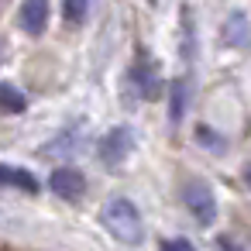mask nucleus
I'll use <instances>...</instances> for the list:
<instances>
[{
    "label": "nucleus",
    "instance_id": "11",
    "mask_svg": "<svg viewBox=\"0 0 251 251\" xmlns=\"http://www.w3.org/2000/svg\"><path fill=\"white\" fill-rule=\"evenodd\" d=\"M0 107H4V114H21L28 107V97L14 83H4V86H0Z\"/></svg>",
    "mask_w": 251,
    "mask_h": 251
},
{
    "label": "nucleus",
    "instance_id": "9",
    "mask_svg": "<svg viewBox=\"0 0 251 251\" xmlns=\"http://www.w3.org/2000/svg\"><path fill=\"white\" fill-rule=\"evenodd\" d=\"M179 49H182V62L193 66L196 62V21H193L189 7H182V14H179Z\"/></svg>",
    "mask_w": 251,
    "mask_h": 251
},
{
    "label": "nucleus",
    "instance_id": "7",
    "mask_svg": "<svg viewBox=\"0 0 251 251\" xmlns=\"http://www.w3.org/2000/svg\"><path fill=\"white\" fill-rule=\"evenodd\" d=\"M165 97H169V121H172V127H179L182 117H186V110H189V97H193L189 79H186V76H176V79L169 83Z\"/></svg>",
    "mask_w": 251,
    "mask_h": 251
},
{
    "label": "nucleus",
    "instance_id": "5",
    "mask_svg": "<svg viewBox=\"0 0 251 251\" xmlns=\"http://www.w3.org/2000/svg\"><path fill=\"white\" fill-rule=\"evenodd\" d=\"M49 186H52V193H55L59 200L76 203V200L86 193V176H83L79 169H73V165H59V169L49 176Z\"/></svg>",
    "mask_w": 251,
    "mask_h": 251
},
{
    "label": "nucleus",
    "instance_id": "16",
    "mask_svg": "<svg viewBox=\"0 0 251 251\" xmlns=\"http://www.w3.org/2000/svg\"><path fill=\"white\" fill-rule=\"evenodd\" d=\"M213 244H217V251H244L230 234H217V241H213Z\"/></svg>",
    "mask_w": 251,
    "mask_h": 251
},
{
    "label": "nucleus",
    "instance_id": "8",
    "mask_svg": "<svg viewBox=\"0 0 251 251\" xmlns=\"http://www.w3.org/2000/svg\"><path fill=\"white\" fill-rule=\"evenodd\" d=\"M248 38H251L248 14H244V11H230L227 21H224V45H230V49H244Z\"/></svg>",
    "mask_w": 251,
    "mask_h": 251
},
{
    "label": "nucleus",
    "instance_id": "4",
    "mask_svg": "<svg viewBox=\"0 0 251 251\" xmlns=\"http://www.w3.org/2000/svg\"><path fill=\"white\" fill-rule=\"evenodd\" d=\"M134 151V131L127 127V124H117V127H110L103 138H100V145H97V155H100V162L103 165H121L127 155Z\"/></svg>",
    "mask_w": 251,
    "mask_h": 251
},
{
    "label": "nucleus",
    "instance_id": "17",
    "mask_svg": "<svg viewBox=\"0 0 251 251\" xmlns=\"http://www.w3.org/2000/svg\"><path fill=\"white\" fill-rule=\"evenodd\" d=\"M244 182H248V189H251V165H244Z\"/></svg>",
    "mask_w": 251,
    "mask_h": 251
},
{
    "label": "nucleus",
    "instance_id": "12",
    "mask_svg": "<svg viewBox=\"0 0 251 251\" xmlns=\"http://www.w3.org/2000/svg\"><path fill=\"white\" fill-rule=\"evenodd\" d=\"M86 18H90V0H62V21L66 25L79 28V25H86Z\"/></svg>",
    "mask_w": 251,
    "mask_h": 251
},
{
    "label": "nucleus",
    "instance_id": "14",
    "mask_svg": "<svg viewBox=\"0 0 251 251\" xmlns=\"http://www.w3.org/2000/svg\"><path fill=\"white\" fill-rule=\"evenodd\" d=\"M196 138H200V145H203L210 155H224V151H227V141H224V134H217L210 124H196Z\"/></svg>",
    "mask_w": 251,
    "mask_h": 251
},
{
    "label": "nucleus",
    "instance_id": "15",
    "mask_svg": "<svg viewBox=\"0 0 251 251\" xmlns=\"http://www.w3.org/2000/svg\"><path fill=\"white\" fill-rule=\"evenodd\" d=\"M158 248H162V251H196L186 237H162V241H158Z\"/></svg>",
    "mask_w": 251,
    "mask_h": 251
},
{
    "label": "nucleus",
    "instance_id": "10",
    "mask_svg": "<svg viewBox=\"0 0 251 251\" xmlns=\"http://www.w3.org/2000/svg\"><path fill=\"white\" fill-rule=\"evenodd\" d=\"M0 179H4L7 186H14V189H21V193H28V196L38 193V179L28 169H21V165H4L0 169Z\"/></svg>",
    "mask_w": 251,
    "mask_h": 251
},
{
    "label": "nucleus",
    "instance_id": "1",
    "mask_svg": "<svg viewBox=\"0 0 251 251\" xmlns=\"http://www.w3.org/2000/svg\"><path fill=\"white\" fill-rule=\"evenodd\" d=\"M100 224L110 230V237H117L121 244H141L145 237V224H141V210L127 200V196H114L100 206Z\"/></svg>",
    "mask_w": 251,
    "mask_h": 251
},
{
    "label": "nucleus",
    "instance_id": "3",
    "mask_svg": "<svg viewBox=\"0 0 251 251\" xmlns=\"http://www.w3.org/2000/svg\"><path fill=\"white\" fill-rule=\"evenodd\" d=\"M127 86H131L141 100H158V97H162V76H158V66H155L148 55H138L134 66L127 69Z\"/></svg>",
    "mask_w": 251,
    "mask_h": 251
},
{
    "label": "nucleus",
    "instance_id": "6",
    "mask_svg": "<svg viewBox=\"0 0 251 251\" xmlns=\"http://www.w3.org/2000/svg\"><path fill=\"white\" fill-rule=\"evenodd\" d=\"M49 14H52V0H21L18 25H21L31 38H38V35H45V28H49Z\"/></svg>",
    "mask_w": 251,
    "mask_h": 251
},
{
    "label": "nucleus",
    "instance_id": "18",
    "mask_svg": "<svg viewBox=\"0 0 251 251\" xmlns=\"http://www.w3.org/2000/svg\"><path fill=\"white\" fill-rule=\"evenodd\" d=\"M148 4H158V0H148Z\"/></svg>",
    "mask_w": 251,
    "mask_h": 251
},
{
    "label": "nucleus",
    "instance_id": "2",
    "mask_svg": "<svg viewBox=\"0 0 251 251\" xmlns=\"http://www.w3.org/2000/svg\"><path fill=\"white\" fill-rule=\"evenodd\" d=\"M182 203H186V210L193 213V220L200 227H213V220H217V196H213L210 182L186 179L182 182Z\"/></svg>",
    "mask_w": 251,
    "mask_h": 251
},
{
    "label": "nucleus",
    "instance_id": "13",
    "mask_svg": "<svg viewBox=\"0 0 251 251\" xmlns=\"http://www.w3.org/2000/svg\"><path fill=\"white\" fill-rule=\"evenodd\" d=\"M79 138V124H73V127H66L62 134H55L52 141H49V148H45V155H69V151H76V141Z\"/></svg>",
    "mask_w": 251,
    "mask_h": 251
}]
</instances>
